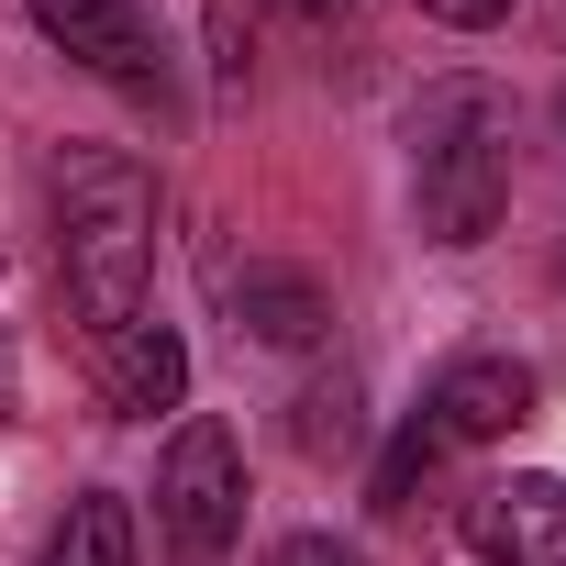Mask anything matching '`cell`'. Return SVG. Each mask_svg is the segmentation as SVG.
<instances>
[{"label":"cell","instance_id":"obj_1","mask_svg":"<svg viewBox=\"0 0 566 566\" xmlns=\"http://www.w3.org/2000/svg\"><path fill=\"white\" fill-rule=\"evenodd\" d=\"M56 277L90 334L145 312V277H156V178L123 145H78L56 167Z\"/></svg>","mask_w":566,"mask_h":566},{"label":"cell","instance_id":"obj_2","mask_svg":"<svg viewBox=\"0 0 566 566\" xmlns=\"http://www.w3.org/2000/svg\"><path fill=\"white\" fill-rule=\"evenodd\" d=\"M411 211L433 244H489L511 211V101L489 78H433L411 112Z\"/></svg>","mask_w":566,"mask_h":566},{"label":"cell","instance_id":"obj_3","mask_svg":"<svg viewBox=\"0 0 566 566\" xmlns=\"http://www.w3.org/2000/svg\"><path fill=\"white\" fill-rule=\"evenodd\" d=\"M244 533V444L233 422L189 411L156 455V566H222Z\"/></svg>","mask_w":566,"mask_h":566},{"label":"cell","instance_id":"obj_4","mask_svg":"<svg viewBox=\"0 0 566 566\" xmlns=\"http://www.w3.org/2000/svg\"><path fill=\"white\" fill-rule=\"evenodd\" d=\"M23 12H34V34H45L67 67H90L101 90L167 101V45H156V23L134 12V0H23Z\"/></svg>","mask_w":566,"mask_h":566},{"label":"cell","instance_id":"obj_5","mask_svg":"<svg viewBox=\"0 0 566 566\" xmlns=\"http://www.w3.org/2000/svg\"><path fill=\"white\" fill-rule=\"evenodd\" d=\"M467 555L478 566H566V478L555 467H511L467 500Z\"/></svg>","mask_w":566,"mask_h":566},{"label":"cell","instance_id":"obj_6","mask_svg":"<svg viewBox=\"0 0 566 566\" xmlns=\"http://www.w3.org/2000/svg\"><path fill=\"white\" fill-rule=\"evenodd\" d=\"M211 290H222V323L244 345H277V356H301L334 334V290L312 266H277V255H244V266H211Z\"/></svg>","mask_w":566,"mask_h":566},{"label":"cell","instance_id":"obj_7","mask_svg":"<svg viewBox=\"0 0 566 566\" xmlns=\"http://www.w3.org/2000/svg\"><path fill=\"white\" fill-rule=\"evenodd\" d=\"M90 378H101V411L156 422V411H178V400H189V345H178V323L134 312V323L90 334Z\"/></svg>","mask_w":566,"mask_h":566},{"label":"cell","instance_id":"obj_8","mask_svg":"<svg viewBox=\"0 0 566 566\" xmlns=\"http://www.w3.org/2000/svg\"><path fill=\"white\" fill-rule=\"evenodd\" d=\"M533 400H544V378L522 356H455L433 378V400H422V433L433 444H500V433L533 422Z\"/></svg>","mask_w":566,"mask_h":566},{"label":"cell","instance_id":"obj_9","mask_svg":"<svg viewBox=\"0 0 566 566\" xmlns=\"http://www.w3.org/2000/svg\"><path fill=\"white\" fill-rule=\"evenodd\" d=\"M45 566H145V544H134V500H123V489H78L67 522L45 533Z\"/></svg>","mask_w":566,"mask_h":566},{"label":"cell","instance_id":"obj_10","mask_svg":"<svg viewBox=\"0 0 566 566\" xmlns=\"http://www.w3.org/2000/svg\"><path fill=\"white\" fill-rule=\"evenodd\" d=\"M290 433H301V455H312V467L356 455V444H367V400H356V378H345V367H334V378H312V389H301V422H290Z\"/></svg>","mask_w":566,"mask_h":566},{"label":"cell","instance_id":"obj_11","mask_svg":"<svg viewBox=\"0 0 566 566\" xmlns=\"http://www.w3.org/2000/svg\"><path fill=\"white\" fill-rule=\"evenodd\" d=\"M433 455H444V444L411 422V433L389 444V467H378V511H411V489H422V467H433Z\"/></svg>","mask_w":566,"mask_h":566},{"label":"cell","instance_id":"obj_12","mask_svg":"<svg viewBox=\"0 0 566 566\" xmlns=\"http://www.w3.org/2000/svg\"><path fill=\"white\" fill-rule=\"evenodd\" d=\"M211 67H222V101L244 90V23H233V0H211Z\"/></svg>","mask_w":566,"mask_h":566},{"label":"cell","instance_id":"obj_13","mask_svg":"<svg viewBox=\"0 0 566 566\" xmlns=\"http://www.w3.org/2000/svg\"><path fill=\"white\" fill-rule=\"evenodd\" d=\"M266 566H367V544H334V533H290Z\"/></svg>","mask_w":566,"mask_h":566},{"label":"cell","instance_id":"obj_14","mask_svg":"<svg viewBox=\"0 0 566 566\" xmlns=\"http://www.w3.org/2000/svg\"><path fill=\"white\" fill-rule=\"evenodd\" d=\"M422 12H433V23H455V34H489L511 0H422Z\"/></svg>","mask_w":566,"mask_h":566},{"label":"cell","instance_id":"obj_15","mask_svg":"<svg viewBox=\"0 0 566 566\" xmlns=\"http://www.w3.org/2000/svg\"><path fill=\"white\" fill-rule=\"evenodd\" d=\"M277 12H301V23H334V12H356V0H277Z\"/></svg>","mask_w":566,"mask_h":566}]
</instances>
